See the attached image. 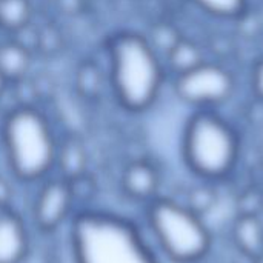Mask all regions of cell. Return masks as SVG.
<instances>
[{"label":"cell","mask_w":263,"mask_h":263,"mask_svg":"<svg viewBox=\"0 0 263 263\" xmlns=\"http://www.w3.org/2000/svg\"><path fill=\"white\" fill-rule=\"evenodd\" d=\"M71 251L74 263H160L131 220L106 211L72 217Z\"/></svg>","instance_id":"obj_1"},{"label":"cell","mask_w":263,"mask_h":263,"mask_svg":"<svg viewBox=\"0 0 263 263\" xmlns=\"http://www.w3.org/2000/svg\"><path fill=\"white\" fill-rule=\"evenodd\" d=\"M108 52L109 80L119 103L131 112L148 109L156 102L163 82L159 54L146 37L134 32L114 35Z\"/></svg>","instance_id":"obj_2"},{"label":"cell","mask_w":263,"mask_h":263,"mask_svg":"<svg viewBox=\"0 0 263 263\" xmlns=\"http://www.w3.org/2000/svg\"><path fill=\"white\" fill-rule=\"evenodd\" d=\"M2 133L8 165L18 180L35 182L54 170L59 142L37 108L20 105L11 109Z\"/></svg>","instance_id":"obj_3"},{"label":"cell","mask_w":263,"mask_h":263,"mask_svg":"<svg viewBox=\"0 0 263 263\" xmlns=\"http://www.w3.org/2000/svg\"><path fill=\"white\" fill-rule=\"evenodd\" d=\"M146 225L171 262L197 263L211 251L213 236L208 225L183 202L156 197L146 203Z\"/></svg>","instance_id":"obj_4"},{"label":"cell","mask_w":263,"mask_h":263,"mask_svg":"<svg viewBox=\"0 0 263 263\" xmlns=\"http://www.w3.org/2000/svg\"><path fill=\"white\" fill-rule=\"evenodd\" d=\"M236 131L219 116L200 111L194 114L183 134V159L188 168L206 182L228 177L239 160Z\"/></svg>","instance_id":"obj_5"},{"label":"cell","mask_w":263,"mask_h":263,"mask_svg":"<svg viewBox=\"0 0 263 263\" xmlns=\"http://www.w3.org/2000/svg\"><path fill=\"white\" fill-rule=\"evenodd\" d=\"M234 88L231 74L214 63L202 62L196 68L177 74L174 89L186 103L194 106H211L225 102Z\"/></svg>","instance_id":"obj_6"},{"label":"cell","mask_w":263,"mask_h":263,"mask_svg":"<svg viewBox=\"0 0 263 263\" xmlns=\"http://www.w3.org/2000/svg\"><path fill=\"white\" fill-rule=\"evenodd\" d=\"M76 203L69 185L63 179L48 180L39 191L32 206L35 227L43 233L55 231L69 217Z\"/></svg>","instance_id":"obj_7"},{"label":"cell","mask_w":263,"mask_h":263,"mask_svg":"<svg viewBox=\"0 0 263 263\" xmlns=\"http://www.w3.org/2000/svg\"><path fill=\"white\" fill-rule=\"evenodd\" d=\"M160 173L148 160H134L125 166L120 176V186L126 197L136 202L149 203L159 197Z\"/></svg>","instance_id":"obj_8"},{"label":"cell","mask_w":263,"mask_h":263,"mask_svg":"<svg viewBox=\"0 0 263 263\" xmlns=\"http://www.w3.org/2000/svg\"><path fill=\"white\" fill-rule=\"evenodd\" d=\"M29 250L23 219L11 210L0 211V263H22Z\"/></svg>","instance_id":"obj_9"},{"label":"cell","mask_w":263,"mask_h":263,"mask_svg":"<svg viewBox=\"0 0 263 263\" xmlns=\"http://www.w3.org/2000/svg\"><path fill=\"white\" fill-rule=\"evenodd\" d=\"M237 251L250 260L263 256V220L259 213H239L231 230Z\"/></svg>","instance_id":"obj_10"},{"label":"cell","mask_w":263,"mask_h":263,"mask_svg":"<svg viewBox=\"0 0 263 263\" xmlns=\"http://www.w3.org/2000/svg\"><path fill=\"white\" fill-rule=\"evenodd\" d=\"M86 165L88 156L80 140L71 137L59 145L54 168L59 170L60 179L68 182L82 174H86Z\"/></svg>","instance_id":"obj_11"},{"label":"cell","mask_w":263,"mask_h":263,"mask_svg":"<svg viewBox=\"0 0 263 263\" xmlns=\"http://www.w3.org/2000/svg\"><path fill=\"white\" fill-rule=\"evenodd\" d=\"M31 66V54L28 46L20 42H5L0 45V74L9 83L25 79Z\"/></svg>","instance_id":"obj_12"},{"label":"cell","mask_w":263,"mask_h":263,"mask_svg":"<svg viewBox=\"0 0 263 263\" xmlns=\"http://www.w3.org/2000/svg\"><path fill=\"white\" fill-rule=\"evenodd\" d=\"M166 60L168 65L171 66V69L176 74H182L186 72L193 68H196L197 65H200L202 62H205L202 59V52L200 49L190 40L185 39H179V42L168 51L166 54Z\"/></svg>","instance_id":"obj_13"},{"label":"cell","mask_w":263,"mask_h":263,"mask_svg":"<svg viewBox=\"0 0 263 263\" xmlns=\"http://www.w3.org/2000/svg\"><path fill=\"white\" fill-rule=\"evenodd\" d=\"M29 0H0V26L17 32L29 25L31 20Z\"/></svg>","instance_id":"obj_14"},{"label":"cell","mask_w":263,"mask_h":263,"mask_svg":"<svg viewBox=\"0 0 263 263\" xmlns=\"http://www.w3.org/2000/svg\"><path fill=\"white\" fill-rule=\"evenodd\" d=\"M217 202V194L214 193L213 188L208 186H197L190 191L186 202H183L186 206H190L194 213L199 216H205Z\"/></svg>","instance_id":"obj_15"},{"label":"cell","mask_w":263,"mask_h":263,"mask_svg":"<svg viewBox=\"0 0 263 263\" xmlns=\"http://www.w3.org/2000/svg\"><path fill=\"white\" fill-rule=\"evenodd\" d=\"M206 12L217 17H236L243 11L245 0H193Z\"/></svg>","instance_id":"obj_16"},{"label":"cell","mask_w":263,"mask_h":263,"mask_svg":"<svg viewBox=\"0 0 263 263\" xmlns=\"http://www.w3.org/2000/svg\"><path fill=\"white\" fill-rule=\"evenodd\" d=\"M179 39L180 37L176 34V31L170 25H157L151 32V39H146V40L149 42V45L157 54L162 51L166 55L168 51L179 42Z\"/></svg>","instance_id":"obj_17"},{"label":"cell","mask_w":263,"mask_h":263,"mask_svg":"<svg viewBox=\"0 0 263 263\" xmlns=\"http://www.w3.org/2000/svg\"><path fill=\"white\" fill-rule=\"evenodd\" d=\"M68 185H69V190H71V194H72V199H74V203H79V202H91L97 193V186H96V182L86 174H82L72 180H68Z\"/></svg>","instance_id":"obj_18"},{"label":"cell","mask_w":263,"mask_h":263,"mask_svg":"<svg viewBox=\"0 0 263 263\" xmlns=\"http://www.w3.org/2000/svg\"><path fill=\"white\" fill-rule=\"evenodd\" d=\"M100 71H97L96 66L92 65H85L80 71H79V77H77V85L79 89L83 94L92 96L99 91L100 88Z\"/></svg>","instance_id":"obj_19"},{"label":"cell","mask_w":263,"mask_h":263,"mask_svg":"<svg viewBox=\"0 0 263 263\" xmlns=\"http://www.w3.org/2000/svg\"><path fill=\"white\" fill-rule=\"evenodd\" d=\"M11 202H12V188L8 183V180L0 176V211L9 210Z\"/></svg>","instance_id":"obj_20"},{"label":"cell","mask_w":263,"mask_h":263,"mask_svg":"<svg viewBox=\"0 0 263 263\" xmlns=\"http://www.w3.org/2000/svg\"><path fill=\"white\" fill-rule=\"evenodd\" d=\"M253 88L256 91V94L263 99V60L259 62L254 68L253 72Z\"/></svg>","instance_id":"obj_21"},{"label":"cell","mask_w":263,"mask_h":263,"mask_svg":"<svg viewBox=\"0 0 263 263\" xmlns=\"http://www.w3.org/2000/svg\"><path fill=\"white\" fill-rule=\"evenodd\" d=\"M6 85H8V82H6L5 77L0 74V99H2V96H3V92H5V89H6Z\"/></svg>","instance_id":"obj_22"},{"label":"cell","mask_w":263,"mask_h":263,"mask_svg":"<svg viewBox=\"0 0 263 263\" xmlns=\"http://www.w3.org/2000/svg\"><path fill=\"white\" fill-rule=\"evenodd\" d=\"M251 263H263V256L257 257V259H254V260H251Z\"/></svg>","instance_id":"obj_23"}]
</instances>
